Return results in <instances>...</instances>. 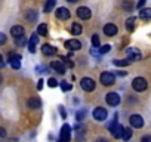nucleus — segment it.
I'll return each mask as SVG.
<instances>
[{
	"instance_id": "nucleus-1",
	"label": "nucleus",
	"mask_w": 151,
	"mask_h": 142,
	"mask_svg": "<svg viewBox=\"0 0 151 142\" xmlns=\"http://www.w3.org/2000/svg\"><path fill=\"white\" fill-rule=\"evenodd\" d=\"M132 87H133L136 92H144V90L148 87V83H147L145 79L136 77V79H133V82H132Z\"/></svg>"
},
{
	"instance_id": "nucleus-2",
	"label": "nucleus",
	"mask_w": 151,
	"mask_h": 142,
	"mask_svg": "<svg viewBox=\"0 0 151 142\" xmlns=\"http://www.w3.org/2000/svg\"><path fill=\"white\" fill-rule=\"evenodd\" d=\"M8 61H9V64L12 65V68H15V70H19V68H21V55L11 52V53L8 55Z\"/></svg>"
},
{
	"instance_id": "nucleus-3",
	"label": "nucleus",
	"mask_w": 151,
	"mask_h": 142,
	"mask_svg": "<svg viewBox=\"0 0 151 142\" xmlns=\"http://www.w3.org/2000/svg\"><path fill=\"white\" fill-rule=\"evenodd\" d=\"M80 86H82V89L86 90V92H92V90H95V82H93L92 79H89V77L82 79V80H80Z\"/></svg>"
},
{
	"instance_id": "nucleus-4",
	"label": "nucleus",
	"mask_w": 151,
	"mask_h": 142,
	"mask_svg": "<svg viewBox=\"0 0 151 142\" xmlns=\"http://www.w3.org/2000/svg\"><path fill=\"white\" fill-rule=\"evenodd\" d=\"M105 101H107L108 105H111V107H117V105L120 104V96H119V93H116V92H110V93H107Z\"/></svg>"
},
{
	"instance_id": "nucleus-5",
	"label": "nucleus",
	"mask_w": 151,
	"mask_h": 142,
	"mask_svg": "<svg viewBox=\"0 0 151 142\" xmlns=\"http://www.w3.org/2000/svg\"><path fill=\"white\" fill-rule=\"evenodd\" d=\"M110 130H111V135H113L116 139H119V138H122L123 126H122V124H119V123H117V120H114V121H113V124L110 126Z\"/></svg>"
},
{
	"instance_id": "nucleus-6",
	"label": "nucleus",
	"mask_w": 151,
	"mask_h": 142,
	"mask_svg": "<svg viewBox=\"0 0 151 142\" xmlns=\"http://www.w3.org/2000/svg\"><path fill=\"white\" fill-rule=\"evenodd\" d=\"M70 135H71L70 124H64L62 129H61V135H59V141L58 142H70Z\"/></svg>"
},
{
	"instance_id": "nucleus-7",
	"label": "nucleus",
	"mask_w": 151,
	"mask_h": 142,
	"mask_svg": "<svg viewBox=\"0 0 151 142\" xmlns=\"http://www.w3.org/2000/svg\"><path fill=\"white\" fill-rule=\"evenodd\" d=\"M126 55H127V58L132 59V61H141V59H142V55H141V52H139L136 47H127V49H126Z\"/></svg>"
},
{
	"instance_id": "nucleus-8",
	"label": "nucleus",
	"mask_w": 151,
	"mask_h": 142,
	"mask_svg": "<svg viewBox=\"0 0 151 142\" xmlns=\"http://www.w3.org/2000/svg\"><path fill=\"white\" fill-rule=\"evenodd\" d=\"M99 79H101V83H102L104 86H111V85H114V82H116V77H114L113 73H102Z\"/></svg>"
},
{
	"instance_id": "nucleus-9",
	"label": "nucleus",
	"mask_w": 151,
	"mask_h": 142,
	"mask_svg": "<svg viewBox=\"0 0 151 142\" xmlns=\"http://www.w3.org/2000/svg\"><path fill=\"white\" fill-rule=\"evenodd\" d=\"M129 121H130L132 127H136V129H141V127L144 126V118H142L139 114H133V115H130Z\"/></svg>"
},
{
	"instance_id": "nucleus-10",
	"label": "nucleus",
	"mask_w": 151,
	"mask_h": 142,
	"mask_svg": "<svg viewBox=\"0 0 151 142\" xmlns=\"http://www.w3.org/2000/svg\"><path fill=\"white\" fill-rule=\"evenodd\" d=\"M107 115H108V113H107L105 108L98 107V108H95V111H93V117H95V120H98V121H104V120L107 118Z\"/></svg>"
},
{
	"instance_id": "nucleus-11",
	"label": "nucleus",
	"mask_w": 151,
	"mask_h": 142,
	"mask_svg": "<svg viewBox=\"0 0 151 142\" xmlns=\"http://www.w3.org/2000/svg\"><path fill=\"white\" fill-rule=\"evenodd\" d=\"M77 16H79L80 19H89V18L92 16V12H91L89 8H86V6H80V8L77 9Z\"/></svg>"
},
{
	"instance_id": "nucleus-12",
	"label": "nucleus",
	"mask_w": 151,
	"mask_h": 142,
	"mask_svg": "<svg viewBox=\"0 0 151 142\" xmlns=\"http://www.w3.org/2000/svg\"><path fill=\"white\" fill-rule=\"evenodd\" d=\"M65 47L70 50H79V49H82V43L76 39H71V40L65 42Z\"/></svg>"
},
{
	"instance_id": "nucleus-13",
	"label": "nucleus",
	"mask_w": 151,
	"mask_h": 142,
	"mask_svg": "<svg viewBox=\"0 0 151 142\" xmlns=\"http://www.w3.org/2000/svg\"><path fill=\"white\" fill-rule=\"evenodd\" d=\"M104 34L105 36H108V37H113V36H116L117 34V27H116V24H107L105 27H104Z\"/></svg>"
},
{
	"instance_id": "nucleus-14",
	"label": "nucleus",
	"mask_w": 151,
	"mask_h": 142,
	"mask_svg": "<svg viewBox=\"0 0 151 142\" xmlns=\"http://www.w3.org/2000/svg\"><path fill=\"white\" fill-rule=\"evenodd\" d=\"M50 67H52L55 71H58L59 74H64V73H65V65H64L62 61H52V62H50Z\"/></svg>"
},
{
	"instance_id": "nucleus-15",
	"label": "nucleus",
	"mask_w": 151,
	"mask_h": 142,
	"mask_svg": "<svg viewBox=\"0 0 151 142\" xmlns=\"http://www.w3.org/2000/svg\"><path fill=\"white\" fill-rule=\"evenodd\" d=\"M55 14H56V18L58 19H62V21H65V19L70 18V11L65 9V8H58Z\"/></svg>"
},
{
	"instance_id": "nucleus-16",
	"label": "nucleus",
	"mask_w": 151,
	"mask_h": 142,
	"mask_svg": "<svg viewBox=\"0 0 151 142\" xmlns=\"http://www.w3.org/2000/svg\"><path fill=\"white\" fill-rule=\"evenodd\" d=\"M24 33H25V30H24V27H21V25H15V27L11 28V34H12L15 39L24 37Z\"/></svg>"
},
{
	"instance_id": "nucleus-17",
	"label": "nucleus",
	"mask_w": 151,
	"mask_h": 142,
	"mask_svg": "<svg viewBox=\"0 0 151 142\" xmlns=\"http://www.w3.org/2000/svg\"><path fill=\"white\" fill-rule=\"evenodd\" d=\"M42 52H43V55H46V56H52V55L56 53V47H53V46H50V44H43V46H42Z\"/></svg>"
},
{
	"instance_id": "nucleus-18",
	"label": "nucleus",
	"mask_w": 151,
	"mask_h": 142,
	"mask_svg": "<svg viewBox=\"0 0 151 142\" xmlns=\"http://www.w3.org/2000/svg\"><path fill=\"white\" fill-rule=\"evenodd\" d=\"M37 42H39V36H37V34H33L31 39H30V43H28V50H30L31 53L36 52V44H37Z\"/></svg>"
},
{
	"instance_id": "nucleus-19",
	"label": "nucleus",
	"mask_w": 151,
	"mask_h": 142,
	"mask_svg": "<svg viewBox=\"0 0 151 142\" xmlns=\"http://www.w3.org/2000/svg\"><path fill=\"white\" fill-rule=\"evenodd\" d=\"M82 31H83V28H82V25H80V24L74 22V24L71 25V33H73V36H80V34H82Z\"/></svg>"
},
{
	"instance_id": "nucleus-20",
	"label": "nucleus",
	"mask_w": 151,
	"mask_h": 142,
	"mask_svg": "<svg viewBox=\"0 0 151 142\" xmlns=\"http://www.w3.org/2000/svg\"><path fill=\"white\" fill-rule=\"evenodd\" d=\"M28 107L36 110V108L42 107V102H40V99H39V98H30V99H28Z\"/></svg>"
},
{
	"instance_id": "nucleus-21",
	"label": "nucleus",
	"mask_w": 151,
	"mask_h": 142,
	"mask_svg": "<svg viewBox=\"0 0 151 142\" xmlns=\"http://www.w3.org/2000/svg\"><path fill=\"white\" fill-rule=\"evenodd\" d=\"M139 16L142 18V19H150L151 18V9H142V11H139Z\"/></svg>"
},
{
	"instance_id": "nucleus-22",
	"label": "nucleus",
	"mask_w": 151,
	"mask_h": 142,
	"mask_svg": "<svg viewBox=\"0 0 151 142\" xmlns=\"http://www.w3.org/2000/svg\"><path fill=\"white\" fill-rule=\"evenodd\" d=\"M135 22H136V18H133V16H130L127 21H126V28L129 30V31H132L133 28H135Z\"/></svg>"
},
{
	"instance_id": "nucleus-23",
	"label": "nucleus",
	"mask_w": 151,
	"mask_h": 142,
	"mask_svg": "<svg viewBox=\"0 0 151 142\" xmlns=\"http://www.w3.org/2000/svg\"><path fill=\"white\" fill-rule=\"evenodd\" d=\"M47 34V25L46 24H40L37 28V36H46Z\"/></svg>"
},
{
	"instance_id": "nucleus-24",
	"label": "nucleus",
	"mask_w": 151,
	"mask_h": 142,
	"mask_svg": "<svg viewBox=\"0 0 151 142\" xmlns=\"http://www.w3.org/2000/svg\"><path fill=\"white\" fill-rule=\"evenodd\" d=\"M122 138L124 139V141H129L130 138H132V129H126V127H123V133H122Z\"/></svg>"
},
{
	"instance_id": "nucleus-25",
	"label": "nucleus",
	"mask_w": 151,
	"mask_h": 142,
	"mask_svg": "<svg viewBox=\"0 0 151 142\" xmlns=\"http://www.w3.org/2000/svg\"><path fill=\"white\" fill-rule=\"evenodd\" d=\"M129 59H114L113 61V64L114 65H117V67H126V65H129Z\"/></svg>"
},
{
	"instance_id": "nucleus-26",
	"label": "nucleus",
	"mask_w": 151,
	"mask_h": 142,
	"mask_svg": "<svg viewBox=\"0 0 151 142\" xmlns=\"http://www.w3.org/2000/svg\"><path fill=\"white\" fill-rule=\"evenodd\" d=\"M55 5H56V2H55V0H49V2L45 5V12H50V11L55 8Z\"/></svg>"
},
{
	"instance_id": "nucleus-27",
	"label": "nucleus",
	"mask_w": 151,
	"mask_h": 142,
	"mask_svg": "<svg viewBox=\"0 0 151 142\" xmlns=\"http://www.w3.org/2000/svg\"><path fill=\"white\" fill-rule=\"evenodd\" d=\"M92 44H93V47L96 49V47H99V36H96V34H93L92 36Z\"/></svg>"
},
{
	"instance_id": "nucleus-28",
	"label": "nucleus",
	"mask_w": 151,
	"mask_h": 142,
	"mask_svg": "<svg viewBox=\"0 0 151 142\" xmlns=\"http://www.w3.org/2000/svg\"><path fill=\"white\" fill-rule=\"evenodd\" d=\"M15 44H17L18 47H22V46L25 44V39H24V37H19V39H15Z\"/></svg>"
},
{
	"instance_id": "nucleus-29",
	"label": "nucleus",
	"mask_w": 151,
	"mask_h": 142,
	"mask_svg": "<svg viewBox=\"0 0 151 142\" xmlns=\"http://www.w3.org/2000/svg\"><path fill=\"white\" fill-rule=\"evenodd\" d=\"M27 18H28L30 21H34V19H37V14H36L34 11H28V15H27Z\"/></svg>"
},
{
	"instance_id": "nucleus-30",
	"label": "nucleus",
	"mask_w": 151,
	"mask_h": 142,
	"mask_svg": "<svg viewBox=\"0 0 151 142\" xmlns=\"http://www.w3.org/2000/svg\"><path fill=\"white\" fill-rule=\"evenodd\" d=\"M110 50H111V46L110 44H104L102 47H99V53H107Z\"/></svg>"
},
{
	"instance_id": "nucleus-31",
	"label": "nucleus",
	"mask_w": 151,
	"mask_h": 142,
	"mask_svg": "<svg viewBox=\"0 0 151 142\" xmlns=\"http://www.w3.org/2000/svg\"><path fill=\"white\" fill-rule=\"evenodd\" d=\"M61 89H62L64 92L71 90V85H68V82H62V83H61Z\"/></svg>"
},
{
	"instance_id": "nucleus-32",
	"label": "nucleus",
	"mask_w": 151,
	"mask_h": 142,
	"mask_svg": "<svg viewBox=\"0 0 151 142\" xmlns=\"http://www.w3.org/2000/svg\"><path fill=\"white\" fill-rule=\"evenodd\" d=\"M47 85H49V87H56L58 82H56V79H49L47 80Z\"/></svg>"
},
{
	"instance_id": "nucleus-33",
	"label": "nucleus",
	"mask_w": 151,
	"mask_h": 142,
	"mask_svg": "<svg viewBox=\"0 0 151 142\" xmlns=\"http://www.w3.org/2000/svg\"><path fill=\"white\" fill-rule=\"evenodd\" d=\"M5 43H6V36L3 33H0V46L5 44Z\"/></svg>"
},
{
	"instance_id": "nucleus-34",
	"label": "nucleus",
	"mask_w": 151,
	"mask_h": 142,
	"mask_svg": "<svg viewBox=\"0 0 151 142\" xmlns=\"http://www.w3.org/2000/svg\"><path fill=\"white\" fill-rule=\"evenodd\" d=\"M141 142H151V136H150V135H145V136L141 139Z\"/></svg>"
},
{
	"instance_id": "nucleus-35",
	"label": "nucleus",
	"mask_w": 151,
	"mask_h": 142,
	"mask_svg": "<svg viewBox=\"0 0 151 142\" xmlns=\"http://www.w3.org/2000/svg\"><path fill=\"white\" fill-rule=\"evenodd\" d=\"M83 117H85V111H79L77 113V120H83Z\"/></svg>"
},
{
	"instance_id": "nucleus-36",
	"label": "nucleus",
	"mask_w": 151,
	"mask_h": 142,
	"mask_svg": "<svg viewBox=\"0 0 151 142\" xmlns=\"http://www.w3.org/2000/svg\"><path fill=\"white\" fill-rule=\"evenodd\" d=\"M6 136V130L3 127H0V138H5Z\"/></svg>"
},
{
	"instance_id": "nucleus-37",
	"label": "nucleus",
	"mask_w": 151,
	"mask_h": 142,
	"mask_svg": "<svg viewBox=\"0 0 151 142\" xmlns=\"http://www.w3.org/2000/svg\"><path fill=\"white\" fill-rule=\"evenodd\" d=\"M42 87H43V80H39V85H37V89H39V90H42Z\"/></svg>"
},
{
	"instance_id": "nucleus-38",
	"label": "nucleus",
	"mask_w": 151,
	"mask_h": 142,
	"mask_svg": "<svg viewBox=\"0 0 151 142\" xmlns=\"http://www.w3.org/2000/svg\"><path fill=\"white\" fill-rule=\"evenodd\" d=\"M59 111H61V115H62V117H65V111H64V108H62V107H59Z\"/></svg>"
},
{
	"instance_id": "nucleus-39",
	"label": "nucleus",
	"mask_w": 151,
	"mask_h": 142,
	"mask_svg": "<svg viewBox=\"0 0 151 142\" xmlns=\"http://www.w3.org/2000/svg\"><path fill=\"white\" fill-rule=\"evenodd\" d=\"M96 142H108L105 138H99V139H96Z\"/></svg>"
},
{
	"instance_id": "nucleus-40",
	"label": "nucleus",
	"mask_w": 151,
	"mask_h": 142,
	"mask_svg": "<svg viewBox=\"0 0 151 142\" xmlns=\"http://www.w3.org/2000/svg\"><path fill=\"white\" fill-rule=\"evenodd\" d=\"M5 65V62H3V58H2V55H0V67H3Z\"/></svg>"
},
{
	"instance_id": "nucleus-41",
	"label": "nucleus",
	"mask_w": 151,
	"mask_h": 142,
	"mask_svg": "<svg viewBox=\"0 0 151 142\" xmlns=\"http://www.w3.org/2000/svg\"><path fill=\"white\" fill-rule=\"evenodd\" d=\"M144 5H145V2H139V3H138V8H142Z\"/></svg>"
},
{
	"instance_id": "nucleus-42",
	"label": "nucleus",
	"mask_w": 151,
	"mask_h": 142,
	"mask_svg": "<svg viewBox=\"0 0 151 142\" xmlns=\"http://www.w3.org/2000/svg\"><path fill=\"white\" fill-rule=\"evenodd\" d=\"M2 80H3V77H2V74H0V83H2Z\"/></svg>"
}]
</instances>
